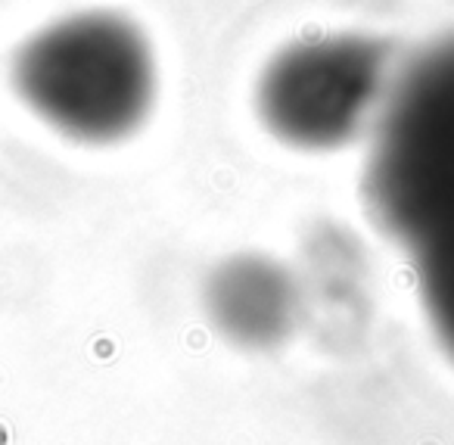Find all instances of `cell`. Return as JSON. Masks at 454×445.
<instances>
[{
	"label": "cell",
	"mask_w": 454,
	"mask_h": 445,
	"mask_svg": "<svg viewBox=\"0 0 454 445\" xmlns=\"http://www.w3.org/2000/svg\"><path fill=\"white\" fill-rule=\"evenodd\" d=\"M364 194L377 225L408 256L429 330L454 362V38L392 82Z\"/></svg>",
	"instance_id": "obj_1"
},
{
	"label": "cell",
	"mask_w": 454,
	"mask_h": 445,
	"mask_svg": "<svg viewBox=\"0 0 454 445\" xmlns=\"http://www.w3.org/2000/svg\"><path fill=\"white\" fill-rule=\"evenodd\" d=\"M10 78L28 113L78 144L128 138L156 100L150 44L113 13H78L38 28L20 44Z\"/></svg>",
	"instance_id": "obj_2"
},
{
	"label": "cell",
	"mask_w": 454,
	"mask_h": 445,
	"mask_svg": "<svg viewBox=\"0 0 454 445\" xmlns=\"http://www.w3.org/2000/svg\"><path fill=\"white\" fill-rule=\"evenodd\" d=\"M389 57L377 41L324 38L284 51L259 82V113L299 150H333L361 134L389 94Z\"/></svg>",
	"instance_id": "obj_3"
},
{
	"label": "cell",
	"mask_w": 454,
	"mask_h": 445,
	"mask_svg": "<svg viewBox=\"0 0 454 445\" xmlns=\"http://www.w3.org/2000/svg\"><path fill=\"white\" fill-rule=\"evenodd\" d=\"M206 312L215 333L243 352H271L296 330L299 290L265 256H237L212 271Z\"/></svg>",
	"instance_id": "obj_4"
}]
</instances>
